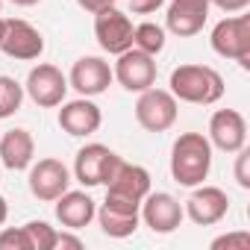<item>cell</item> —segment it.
<instances>
[{
    "label": "cell",
    "mask_w": 250,
    "mask_h": 250,
    "mask_svg": "<svg viewBox=\"0 0 250 250\" xmlns=\"http://www.w3.org/2000/svg\"><path fill=\"white\" fill-rule=\"evenodd\" d=\"M212 171V145L203 133H180L171 145V177L174 183L194 188Z\"/></svg>",
    "instance_id": "cell-1"
},
{
    "label": "cell",
    "mask_w": 250,
    "mask_h": 250,
    "mask_svg": "<svg viewBox=\"0 0 250 250\" xmlns=\"http://www.w3.org/2000/svg\"><path fill=\"white\" fill-rule=\"evenodd\" d=\"M171 94L183 103L212 106L224 97V77L209 65H180L171 71Z\"/></svg>",
    "instance_id": "cell-2"
},
{
    "label": "cell",
    "mask_w": 250,
    "mask_h": 250,
    "mask_svg": "<svg viewBox=\"0 0 250 250\" xmlns=\"http://www.w3.org/2000/svg\"><path fill=\"white\" fill-rule=\"evenodd\" d=\"M177 97L168 91V88H145L139 91V100H136V121L139 127L147 130V133H165L177 124Z\"/></svg>",
    "instance_id": "cell-3"
},
{
    "label": "cell",
    "mask_w": 250,
    "mask_h": 250,
    "mask_svg": "<svg viewBox=\"0 0 250 250\" xmlns=\"http://www.w3.org/2000/svg\"><path fill=\"white\" fill-rule=\"evenodd\" d=\"M209 42L218 56L238 62L244 71L250 68V15H232L218 21Z\"/></svg>",
    "instance_id": "cell-4"
},
{
    "label": "cell",
    "mask_w": 250,
    "mask_h": 250,
    "mask_svg": "<svg viewBox=\"0 0 250 250\" xmlns=\"http://www.w3.org/2000/svg\"><path fill=\"white\" fill-rule=\"evenodd\" d=\"M94 218H97L103 235H109V238H130L139 229V224H142V203L106 191V200L100 203Z\"/></svg>",
    "instance_id": "cell-5"
},
{
    "label": "cell",
    "mask_w": 250,
    "mask_h": 250,
    "mask_svg": "<svg viewBox=\"0 0 250 250\" xmlns=\"http://www.w3.org/2000/svg\"><path fill=\"white\" fill-rule=\"evenodd\" d=\"M124 159L109 150L106 145H85L77 150V159H74V177L77 183H83L85 188H94V186H106L109 177L115 174V168L121 165Z\"/></svg>",
    "instance_id": "cell-6"
},
{
    "label": "cell",
    "mask_w": 250,
    "mask_h": 250,
    "mask_svg": "<svg viewBox=\"0 0 250 250\" xmlns=\"http://www.w3.org/2000/svg\"><path fill=\"white\" fill-rule=\"evenodd\" d=\"M133 21L130 15H124L118 6H106L100 12H94V39L100 44V50L118 56L124 50L133 47Z\"/></svg>",
    "instance_id": "cell-7"
},
{
    "label": "cell",
    "mask_w": 250,
    "mask_h": 250,
    "mask_svg": "<svg viewBox=\"0 0 250 250\" xmlns=\"http://www.w3.org/2000/svg\"><path fill=\"white\" fill-rule=\"evenodd\" d=\"M0 50L9 59L33 62L44 53V36L21 18H3V33H0Z\"/></svg>",
    "instance_id": "cell-8"
},
{
    "label": "cell",
    "mask_w": 250,
    "mask_h": 250,
    "mask_svg": "<svg viewBox=\"0 0 250 250\" xmlns=\"http://www.w3.org/2000/svg\"><path fill=\"white\" fill-rule=\"evenodd\" d=\"M24 91L30 94V100L42 109H53V106H62L65 103V94H68V77L50 65V62H42L36 65L30 74H27V83H24Z\"/></svg>",
    "instance_id": "cell-9"
},
{
    "label": "cell",
    "mask_w": 250,
    "mask_h": 250,
    "mask_svg": "<svg viewBox=\"0 0 250 250\" xmlns=\"http://www.w3.org/2000/svg\"><path fill=\"white\" fill-rule=\"evenodd\" d=\"M27 183H30V191H33L36 200L53 203L59 194H65V191L71 188V171H68L65 162L47 156V159H39V162L30 165Z\"/></svg>",
    "instance_id": "cell-10"
},
{
    "label": "cell",
    "mask_w": 250,
    "mask_h": 250,
    "mask_svg": "<svg viewBox=\"0 0 250 250\" xmlns=\"http://www.w3.org/2000/svg\"><path fill=\"white\" fill-rule=\"evenodd\" d=\"M112 77L124 88H127V91H136L139 94V91H145V88H150L156 83V62H153V56L130 47V50L118 53V62L112 68Z\"/></svg>",
    "instance_id": "cell-11"
},
{
    "label": "cell",
    "mask_w": 250,
    "mask_h": 250,
    "mask_svg": "<svg viewBox=\"0 0 250 250\" xmlns=\"http://www.w3.org/2000/svg\"><path fill=\"white\" fill-rule=\"evenodd\" d=\"M112 65L100 56H80L68 74V85L80 97H97L112 85Z\"/></svg>",
    "instance_id": "cell-12"
},
{
    "label": "cell",
    "mask_w": 250,
    "mask_h": 250,
    "mask_svg": "<svg viewBox=\"0 0 250 250\" xmlns=\"http://www.w3.org/2000/svg\"><path fill=\"white\" fill-rule=\"evenodd\" d=\"M183 218H186V212H183L180 200L168 191H147V197L142 200V221L156 235H171L183 224Z\"/></svg>",
    "instance_id": "cell-13"
},
{
    "label": "cell",
    "mask_w": 250,
    "mask_h": 250,
    "mask_svg": "<svg viewBox=\"0 0 250 250\" xmlns=\"http://www.w3.org/2000/svg\"><path fill=\"white\" fill-rule=\"evenodd\" d=\"M209 145L221 153H235L247 145V121L235 109H218L209 118Z\"/></svg>",
    "instance_id": "cell-14"
},
{
    "label": "cell",
    "mask_w": 250,
    "mask_h": 250,
    "mask_svg": "<svg viewBox=\"0 0 250 250\" xmlns=\"http://www.w3.org/2000/svg\"><path fill=\"white\" fill-rule=\"evenodd\" d=\"M197 227H212V224H218V221H224L227 218V212H229V197H227V191L224 188H218V186H194V191H191V197L186 200V209H183Z\"/></svg>",
    "instance_id": "cell-15"
},
{
    "label": "cell",
    "mask_w": 250,
    "mask_h": 250,
    "mask_svg": "<svg viewBox=\"0 0 250 250\" xmlns=\"http://www.w3.org/2000/svg\"><path fill=\"white\" fill-rule=\"evenodd\" d=\"M103 124V112L100 106L91 100V97H77V100H68L62 103L59 109V127L74 136V139H85V136H94Z\"/></svg>",
    "instance_id": "cell-16"
},
{
    "label": "cell",
    "mask_w": 250,
    "mask_h": 250,
    "mask_svg": "<svg viewBox=\"0 0 250 250\" xmlns=\"http://www.w3.org/2000/svg\"><path fill=\"white\" fill-rule=\"evenodd\" d=\"M209 18V0H171L165 12V30L177 39L197 36Z\"/></svg>",
    "instance_id": "cell-17"
},
{
    "label": "cell",
    "mask_w": 250,
    "mask_h": 250,
    "mask_svg": "<svg viewBox=\"0 0 250 250\" xmlns=\"http://www.w3.org/2000/svg\"><path fill=\"white\" fill-rule=\"evenodd\" d=\"M106 191H109V194H118V197H127V200L142 203V200L147 197V191H150V174H147V168H142V165L121 162V165L115 168V174L109 177Z\"/></svg>",
    "instance_id": "cell-18"
},
{
    "label": "cell",
    "mask_w": 250,
    "mask_h": 250,
    "mask_svg": "<svg viewBox=\"0 0 250 250\" xmlns=\"http://www.w3.org/2000/svg\"><path fill=\"white\" fill-rule=\"evenodd\" d=\"M56 221L65 227V229H83V227H88L91 221H94V215H97V206H94V200H91V194H85V191H65V194H59L56 200Z\"/></svg>",
    "instance_id": "cell-19"
},
{
    "label": "cell",
    "mask_w": 250,
    "mask_h": 250,
    "mask_svg": "<svg viewBox=\"0 0 250 250\" xmlns=\"http://www.w3.org/2000/svg\"><path fill=\"white\" fill-rule=\"evenodd\" d=\"M36 159V142L30 136V130H6L0 139V162L9 171H27Z\"/></svg>",
    "instance_id": "cell-20"
},
{
    "label": "cell",
    "mask_w": 250,
    "mask_h": 250,
    "mask_svg": "<svg viewBox=\"0 0 250 250\" xmlns=\"http://www.w3.org/2000/svg\"><path fill=\"white\" fill-rule=\"evenodd\" d=\"M133 47L156 59V56L165 50V27H159V24H153V21L139 24V27L133 30Z\"/></svg>",
    "instance_id": "cell-21"
},
{
    "label": "cell",
    "mask_w": 250,
    "mask_h": 250,
    "mask_svg": "<svg viewBox=\"0 0 250 250\" xmlns=\"http://www.w3.org/2000/svg\"><path fill=\"white\" fill-rule=\"evenodd\" d=\"M24 103V85L12 77H0V121L12 118Z\"/></svg>",
    "instance_id": "cell-22"
},
{
    "label": "cell",
    "mask_w": 250,
    "mask_h": 250,
    "mask_svg": "<svg viewBox=\"0 0 250 250\" xmlns=\"http://www.w3.org/2000/svg\"><path fill=\"white\" fill-rule=\"evenodd\" d=\"M24 229H27V238H30V247L33 250H53L56 229L47 221H30V224H24Z\"/></svg>",
    "instance_id": "cell-23"
},
{
    "label": "cell",
    "mask_w": 250,
    "mask_h": 250,
    "mask_svg": "<svg viewBox=\"0 0 250 250\" xmlns=\"http://www.w3.org/2000/svg\"><path fill=\"white\" fill-rule=\"evenodd\" d=\"M0 250H33L24 227H9L0 232Z\"/></svg>",
    "instance_id": "cell-24"
},
{
    "label": "cell",
    "mask_w": 250,
    "mask_h": 250,
    "mask_svg": "<svg viewBox=\"0 0 250 250\" xmlns=\"http://www.w3.org/2000/svg\"><path fill=\"white\" fill-rule=\"evenodd\" d=\"M221 247H227V250H247L250 247V232H227V235H221V238H215L212 241V250H221Z\"/></svg>",
    "instance_id": "cell-25"
},
{
    "label": "cell",
    "mask_w": 250,
    "mask_h": 250,
    "mask_svg": "<svg viewBox=\"0 0 250 250\" xmlns=\"http://www.w3.org/2000/svg\"><path fill=\"white\" fill-rule=\"evenodd\" d=\"M235 183L241 188H250V150H235Z\"/></svg>",
    "instance_id": "cell-26"
},
{
    "label": "cell",
    "mask_w": 250,
    "mask_h": 250,
    "mask_svg": "<svg viewBox=\"0 0 250 250\" xmlns=\"http://www.w3.org/2000/svg\"><path fill=\"white\" fill-rule=\"evenodd\" d=\"M209 6H218L227 15H235V12H244L250 6V0H209Z\"/></svg>",
    "instance_id": "cell-27"
},
{
    "label": "cell",
    "mask_w": 250,
    "mask_h": 250,
    "mask_svg": "<svg viewBox=\"0 0 250 250\" xmlns=\"http://www.w3.org/2000/svg\"><path fill=\"white\" fill-rule=\"evenodd\" d=\"M62 247L80 250V247H83V238H77V235H71V232H56V244H53V250H62Z\"/></svg>",
    "instance_id": "cell-28"
},
{
    "label": "cell",
    "mask_w": 250,
    "mask_h": 250,
    "mask_svg": "<svg viewBox=\"0 0 250 250\" xmlns=\"http://www.w3.org/2000/svg\"><path fill=\"white\" fill-rule=\"evenodd\" d=\"M162 3H165V0H130L133 12H139V15H150V12H156Z\"/></svg>",
    "instance_id": "cell-29"
},
{
    "label": "cell",
    "mask_w": 250,
    "mask_h": 250,
    "mask_svg": "<svg viewBox=\"0 0 250 250\" xmlns=\"http://www.w3.org/2000/svg\"><path fill=\"white\" fill-rule=\"evenodd\" d=\"M77 3L85 9V12H100V9H106V6H115V0H77Z\"/></svg>",
    "instance_id": "cell-30"
},
{
    "label": "cell",
    "mask_w": 250,
    "mask_h": 250,
    "mask_svg": "<svg viewBox=\"0 0 250 250\" xmlns=\"http://www.w3.org/2000/svg\"><path fill=\"white\" fill-rule=\"evenodd\" d=\"M6 218H9V203H6V197H0V227L6 224Z\"/></svg>",
    "instance_id": "cell-31"
},
{
    "label": "cell",
    "mask_w": 250,
    "mask_h": 250,
    "mask_svg": "<svg viewBox=\"0 0 250 250\" xmlns=\"http://www.w3.org/2000/svg\"><path fill=\"white\" fill-rule=\"evenodd\" d=\"M15 6H36V3H42V0H12Z\"/></svg>",
    "instance_id": "cell-32"
},
{
    "label": "cell",
    "mask_w": 250,
    "mask_h": 250,
    "mask_svg": "<svg viewBox=\"0 0 250 250\" xmlns=\"http://www.w3.org/2000/svg\"><path fill=\"white\" fill-rule=\"evenodd\" d=\"M0 33H3V15H0Z\"/></svg>",
    "instance_id": "cell-33"
},
{
    "label": "cell",
    "mask_w": 250,
    "mask_h": 250,
    "mask_svg": "<svg viewBox=\"0 0 250 250\" xmlns=\"http://www.w3.org/2000/svg\"><path fill=\"white\" fill-rule=\"evenodd\" d=\"M0 9H3V0H0Z\"/></svg>",
    "instance_id": "cell-34"
}]
</instances>
